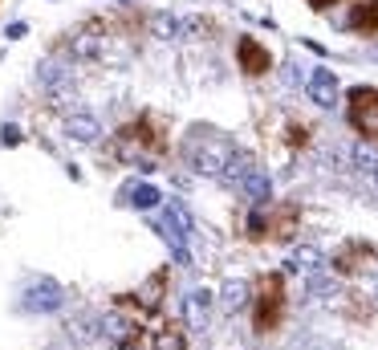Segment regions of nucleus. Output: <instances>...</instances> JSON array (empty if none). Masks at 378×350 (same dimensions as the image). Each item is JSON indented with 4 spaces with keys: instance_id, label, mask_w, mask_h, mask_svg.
I'll return each instance as SVG.
<instances>
[{
    "instance_id": "9b49d317",
    "label": "nucleus",
    "mask_w": 378,
    "mask_h": 350,
    "mask_svg": "<svg viewBox=\"0 0 378 350\" xmlns=\"http://www.w3.org/2000/svg\"><path fill=\"white\" fill-rule=\"evenodd\" d=\"M346 25L354 33H362V37H378V0H358L350 8V21Z\"/></svg>"
},
{
    "instance_id": "5701e85b",
    "label": "nucleus",
    "mask_w": 378,
    "mask_h": 350,
    "mask_svg": "<svg viewBox=\"0 0 378 350\" xmlns=\"http://www.w3.org/2000/svg\"><path fill=\"white\" fill-rule=\"evenodd\" d=\"M313 12H326V8H334V4H342V0H305Z\"/></svg>"
},
{
    "instance_id": "1a4fd4ad",
    "label": "nucleus",
    "mask_w": 378,
    "mask_h": 350,
    "mask_svg": "<svg viewBox=\"0 0 378 350\" xmlns=\"http://www.w3.org/2000/svg\"><path fill=\"white\" fill-rule=\"evenodd\" d=\"M61 285L57 281H33L29 285V294H25V309L29 313H53V309H61Z\"/></svg>"
},
{
    "instance_id": "aec40b11",
    "label": "nucleus",
    "mask_w": 378,
    "mask_h": 350,
    "mask_svg": "<svg viewBox=\"0 0 378 350\" xmlns=\"http://www.w3.org/2000/svg\"><path fill=\"white\" fill-rule=\"evenodd\" d=\"M285 134H289V147H309V127L305 123H289Z\"/></svg>"
},
{
    "instance_id": "7ed1b4c3",
    "label": "nucleus",
    "mask_w": 378,
    "mask_h": 350,
    "mask_svg": "<svg viewBox=\"0 0 378 350\" xmlns=\"http://www.w3.org/2000/svg\"><path fill=\"white\" fill-rule=\"evenodd\" d=\"M301 224V204L281 200V204H256L249 216V240H293Z\"/></svg>"
},
{
    "instance_id": "b1692460",
    "label": "nucleus",
    "mask_w": 378,
    "mask_h": 350,
    "mask_svg": "<svg viewBox=\"0 0 378 350\" xmlns=\"http://www.w3.org/2000/svg\"><path fill=\"white\" fill-rule=\"evenodd\" d=\"M118 4H130V0H118Z\"/></svg>"
},
{
    "instance_id": "f8f14e48",
    "label": "nucleus",
    "mask_w": 378,
    "mask_h": 350,
    "mask_svg": "<svg viewBox=\"0 0 378 350\" xmlns=\"http://www.w3.org/2000/svg\"><path fill=\"white\" fill-rule=\"evenodd\" d=\"M236 187H240V192L249 196L252 204H269V200H273V183H269V175L260 172L256 163H252L249 172L240 175V183H236Z\"/></svg>"
},
{
    "instance_id": "f3484780",
    "label": "nucleus",
    "mask_w": 378,
    "mask_h": 350,
    "mask_svg": "<svg viewBox=\"0 0 378 350\" xmlns=\"http://www.w3.org/2000/svg\"><path fill=\"white\" fill-rule=\"evenodd\" d=\"M289 269L293 273H313V269H322V253L313 245H301V249H293V257H289Z\"/></svg>"
},
{
    "instance_id": "0eeeda50",
    "label": "nucleus",
    "mask_w": 378,
    "mask_h": 350,
    "mask_svg": "<svg viewBox=\"0 0 378 350\" xmlns=\"http://www.w3.org/2000/svg\"><path fill=\"white\" fill-rule=\"evenodd\" d=\"M236 65H240L249 78H264V74L273 70V53L256 41V37H240V41H236Z\"/></svg>"
},
{
    "instance_id": "412c9836",
    "label": "nucleus",
    "mask_w": 378,
    "mask_h": 350,
    "mask_svg": "<svg viewBox=\"0 0 378 350\" xmlns=\"http://www.w3.org/2000/svg\"><path fill=\"white\" fill-rule=\"evenodd\" d=\"M21 138H25V134H21L17 123H4V127H0V143H4V147H21Z\"/></svg>"
},
{
    "instance_id": "9d476101",
    "label": "nucleus",
    "mask_w": 378,
    "mask_h": 350,
    "mask_svg": "<svg viewBox=\"0 0 378 350\" xmlns=\"http://www.w3.org/2000/svg\"><path fill=\"white\" fill-rule=\"evenodd\" d=\"M151 350H187V326L183 322L151 326Z\"/></svg>"
},
{
    "instance_id": "4be33fe9",
    "label": "nucleus",
    "mask_w": 378,
    "mask_h": 350,
    "mask_svg": "<svg viewBox=\"0 0 378 350\" xmlns=\"http://www.w3.org/2000/svg\"><path fill=\"white\" fill-rule=\"evenodd\" d=\"M25 33H29V25H25V21H12V25L4 29V37H8V41H21Z\"/></svg>"
},
{
    "instance_id": "20e7f679",
    "label": "nucleus",
    "mask_w": 378,
    "mask_h": 350,
    "mask_svg": "<svg viewBox=\"0 0 378 350\" xmlns=\"http://www.w3.org/2000/svg\"><path fill=\"white\" fill-rule=\"evenodd\" d=\"M346 123L362 138L378 143V86H354L346 94Z\"/></svg>"
},
{
    "instance_id": "f03ea898",
    "label": "nucleus",
    "mask_w": 378,
    "mask_h": 350,
    "mask_svg": "<svg viewBox=\"0 0 378 350\" xmlns=\"http://www.w3.org/2000/svg\"><path fill=\"white\" fill-rule=\"evenodd\" d=\"M252 330L256 334H273L281 330L285 322V306H289V294H285V273H260L252 281Z\"/></svg>"
},
{
    "instance_id": "39448f33",
    "label": "nucleus",
    "mask_w": 378,
    "mask_h": 350,
    "mask_svg": "<svg viewBox=\"0 0 378 350\" xmlns=\"http://www.w3.org/2000/svg\"><path fill=\"white\" fill-rule=\"evenodd\" d=\"M228 155H232V143H224V138H216V134H196V138L187 143L191 167L204 172V175H220L224 163H228Z\"/></svg>"
},
{
    "instance_id": "dca6fc26",
    "label": "nucleus",
    "mask_w": 378,
    "mask_h": 350,
    "mask_svg": "<svg viewBox=\"0 0 378 350\" xmlns=\"http://www.w3.org/2000/svg\"><path fill=\"white\" fill-rule=\"evenodd\" d=\"M244 302H249V285H244V281H224V289H220V306L228 309V313H236Z\"/></svg>"
},
{
    "instance_id": "4468645a",
    "label": "nucleus",
    "mask_w": 378,
    "mask_h": 350,
    "mask_svg": "<svg viewBox=\"0 0 378 350\" xmlns=\"http://www.w3.org/2000/svg\"><path fill=\"white\" fill-rule=\"evenodd\" d=\"M208 313H211V294L208 289H191L187 294V322L200 330V326H208Z\"/></svg>"
},
{
    "instance_id": "f257e3e1",
    "label": "nucleus",
    "mask_w": 378,
    "mask_h": 350,
    "mask_svg": "<svg viewBox=\"0 0 378 350\" xmlns=\"http://www.w3.org/2000/svg\"><path fill=\"white\" fill-rule=\"evenodd\" d=\"M110 155L130 159V163H138L143 172H151V159H155V155H167V123H163L155 110L134 114L130 123H123V127L114 131Z\"/></svg>"
},
{
    "instance_id": "423d86ee",
    "label": "nucleus",
    "mask_w": 378,
    "mask_h": 350,
    "mask_svg": "<svg viewBox=\"0 0 378 350\" xmlns=\"http://www.w3.org/2000/svg\"><path fill=\"white\" fill-rule=\"evenodd\" d=\"M378 253H375V245H366V240H346L342 249L334 253V273H342V277H354V273H362L366 265L375 261Z\"/></svg>"
},
{
    "instance_id": "6ab92c4d",
    "label": "nucleus",
    "mask_w": 378,
    "mask_h": 350,
    "mask_svg": "<svg viewBox=\"0 0 378 350\" xmlns=\"http://www.w3.org/2000/svg\"><path fill=\"white\" fill-rule=\"evenodd\" d=\"M354 163H358V167L378 183V151H370L366 143H362V147H354Z\"/></svg>"
},
{
    "instance_id": "a211bd4d",
    "label": "nucleus",
    "mask_w": 378,
    "mask_h": 350,
    "mask_svg": "<svg viewBox=\"0 0 378 350\" xmlns=\"http://www.w3.org/2000/svg\"><path fill=\"white\" fill-rule=\"evenodd\" d=\"M163 216H167L171 224H175L179 232H183V236H191V212H187V208H183L179 200H167V204H163Z\"/></svg>"
},
{
    "instance_id": "6e6552de",
    "label": "nucleus",
    "mask_w": 378,
    "mask_h": 350,
    "mask_svg": "<svg viewBox=\"0 0 378 350\" xmlns=\"http://www.w3.org/2000/svg\"><path fill=\"white\" fill-rule=\"evenodd\" d=\"M305 94H309V102H317L322 110H334L337 106V78L334 70H309L305 74Z\"/></svg>"
},
{
    "instance_id": "ddd939ff",
    "label": "nucleus",
    "mask_w": 378,
    "mask_h": 350,
    "mask_svg": "<svg viewBox=\"0 0 378 350\" xmlns=\"http://www.w3.org/2000/svg\"><path fill=\"white\" fill-rule=\"evenodd\" d=\"M118 200L130 204V208H138V212H151V208H159V187H151V183H126L123 192H118Z\"/></svg>"
},
{
    "instance_id": "2eb2a0df",
    "label": "nucleus",
    "mask_w": 378,
    "mask_h": 350,
    "mask_svg": "<svg viewBox=\"0 0 378 350\" xmlns=\"http://www.w3.org/2000/svg\"><path fill=\"white\" fill-rule=\"evenodd\" d=\"M65 134H70L74 143H94V138H98V119L74 114V119H65Z\"/></svg>"
}]
</instances>
